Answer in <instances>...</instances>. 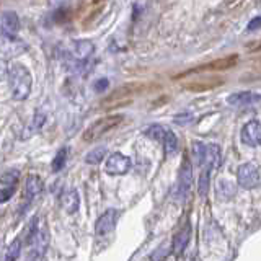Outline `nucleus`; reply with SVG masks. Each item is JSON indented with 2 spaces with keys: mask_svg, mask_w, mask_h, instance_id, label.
Segmentation results:
<instances>
[{
  "mask_svg": "<svg viewBox=\"0 0 261 261\" xmlns=\"http://www.w3.org/2000/svg\"><path fill=\"white\" fill-rule=\"evenodd\" d=\"M8 84H10V92L13 100L21 101L27 100L31 92V85H33V79L30 70L21 64H13L10 69H8Z\"/></svg>",
  "mask_w": 261,
  "mask_h": 261,
  "instance_id": "1",
  "label": "nucleus"
},
{
  "mask_svg": "<svg viewBox=\"0 0 261 261\" xmlns=\"http://www.w3.org/2000/svg\"><path fill=\"white\" fill-rule=\"evenodd\" d=\"M121 121H122L121 114H113V116H106V118L95 121L93 124L84 133V141H87V142L95 141V139L101 137L103 134L110 133V130H113L116 126H119Z\"/></svg>",
  "mask_w": 261,
  "mask_h": 261,
  "instance_id": "2",
  "label": "nucleus"
},
{
  "mask_svg": "<svg viewBox=\"0 0 261 261\" xmlns=\"http://www.w3.org/2000/svg\"><path fill=\"white\" fill-rule=\"evenodd\" d=\"M237 181L243 190H253L259 185V171L255 163H243L237 170Z\"/></svg>",
  "mask_w": 261,
  "mask_h": 261,
  "instance_id": "3",
  "label": "nucleus"
},
{
  "mask_svg": "<svg viewBox=\"0 0 261 261\" xmlns=\"http://www.w3.org/2000/svg\"><path fill=\"white\" fill-rule=\"evenodd\" d=\"M145 87L141 85V84H127V85H122L119 88H116L114 92L106 98V100L103 101L105 105H108V106H114V105H119V103H124L127 100H130L134 95L137 93H141L142 90Z\"/></svg>",
  "mask_w": 261,
  "mask_h": 261,
  "instance_id": "4",
  "label": "nucleus"
},
{
  "mask_svg": "<svg viewBox=\"0 0 261 261\" xmlns=\"http://www.w3.org/2000/svg\"><path fill=\"white\" fill-rule=\"evenodd\" d=\"M24 51H27V44L21 39L0 31V54H4L5 57H15Z\"/></svg>",
  "mask_w": 261,
  "mask_h": 261,
  "instance_id": "5",
  "label": "nucleus"
},
{
  "mask_svg": "<svg viewBox=\"0 0 261 261\" xmlns=\"http://www.w3.org/2000/svg\"><path fill=\"white\" fill-rule=\"evenodd\" d=\"M193 185V168H191V162L186 157L181 162V167H179V175H178V185H176V194L179 199H183L185 196L190 193V188Z\"/></svg>",
  "mask_w": 261,
  "mask_h": 261,
  "instance_id": "6",
  "label": "nucleus"
},
{
  "mask_svg": "<svg viewBox=\"0 0 261 261\" xmlns=\"http://www.w3.org/2000/svg\"><path fill=\"white\" fill-rule=\"evenodd\" d=\"M118 219H119V212L116 209H108L106 212H103V214L98 217L96 224H95V233L98 237L108 235L110 232L114 230Z\"/></svg>",
  "mask_w": 261,
  "mask_h": 261,
  "instance_id": "7",
  "label": "nucleus"
},
{
  "mask_svg": "<svg viewBox=\"0 0 261 261\" xmlns=\"http://www.w3.org/2000/svg\"><path fill=\"white\" fill-rule=\"evenodd\" d=\"M239 64V56L232 54V56H227V57H220V59L216 61H211L207 64H202L199 67L193 69L191 72H217V70H228V69H233L235 65Z\"/></svg>",
  "mask_w": 261,
  "mask_h": 261,
  "instance_id": "8",
  "label": "nucleus"
},
{
  "mask_svg": "<svg viewBox=\"0 0 261 261\" xmlns=\"http://www.w3.org/2000/svg\"><path fill=\"white\" fill-rule=\"evenodd\" d=\"M129 168H130V160L119 152L111 153L105 165V170L108 175H126Z\"/></svg>",
  "mask_w": 261,
  "mask_h": 261,
  "instance_id": "9",
  "label": "nucleus"
},
{
  "mask_svg": "<svg viewBox=\"0 0 261 261\" xmlns=\"http://www.w3.org/2000/svg\"><path fill=\"white\" fill-rule=\"evenodd\" d=\"M240 139H242V142L248 147L259 145L261 144V122L256 119L247 122V124L242 127Z\"/></svg>",
  "mask_w": 261,
  "mask_h": 261,
  "instance_id": "10",
  "label": "nucleus"
},
{
  "mask_svg": "<svg viewBox=\"0 0 261 261\" xmlns=\"http://www.w3.org/2000/svg\"><path fill=\"white\" fill-rule=\"evenodd\" d=\"M227 103L237 106V108H247V106H256L261 105V95L255 92H240L233 93L227 98Z\"/></svg>",
  "mask_w": 261,
  "mask_h": 261,
  "instance_id": "11",
  "label": "nucleus"
},
{
  "mask_svg": "<svg viewBox=\"0 0 261 261\" xmlns=\"http://www.w3.org/2000/svg\"><path fill=\"white\" fill-rule=\"evenodd\" d=\"M20 30V18L15 12H4L0 13V31L5 35L15 36Z\"/></svg>",
  "mask_w": 261,
  "mask_h": 261,
  "instance_id": "12",
  "label": "nucleus"
},
{
  "mask_svg": "<svg viewBox=\"0 0 261 261\" xmlns=\"http://www.w3.org/2000/svg\"><path fill=\"white\" fill-rule=\"evenodd\" d=\"M222 84H224V80L219 77L217 79H202V80H194L191 84H186L183 88L188 90V92L199 93V92H207V90H212Z\"/></svg>",
  "mask_w": 261,
  "mask_h": 261,
  "instance_id": "13",
  "label": "nucleus"
},
{
  "mask_svg": "<svg viewBox=\"0 0 261 261\" xmlns=\"http://www.w3.org/2000/svg\"><path fill=\"white\" fill-rule=\"evenodd\" d=\"M61 204H62V209L67 212V214H73L77 212L79 206H80V199H79V193L75 190H69L65 191L61 196Z\"/></svg>",
  "mask_w": 261,
  "mask_h": 261,
  "instance_id": "14",
  "label": "nucleus"
},
{
  "mask_svg": "<svg viewBox=\"0 0 261 261\" xmlns=\"http://www.w3.org/2000/svg\"><path fill=\"white\" fill-rule=\"evenodd\" d=\"M190 233H191V230H190V225L188 224L181 228V230L176 232V235L173 237V253L175 255H179V253L186 248L188 242H190Z\"/></svg>",
  "mask_w": 261,
  "mask_h": 261,
  "instance_id": "15",
  "label": "nucleus"
},
{
  "mask_svg": "<svg viewBox=\"0 0 261 261\" xmlns=\"http://www.w3.org/2000/svg\"><path fill=\"white\" fill-rule=\"evenodd\" d=\"M105 4H106V0H92V2H90V7L85 10V18H84L85 27L95 21V16L103 12Z\"/></svg>",
  "mask_w": 261,
  "mask_h": 261,
  "instance_id": "16",
  "label": "nucleus"
},
{
  "mask_svg": "<svg viewBox=\"0 0 261 261\" xmlns=\"http://www.w3.org/2000/svg\"><path fill=\"white\" fill-rule=\"evenodd\" d=\"M43 191V181L35 176V175H31L28 179H27V186H24V196H28V199H33V198H36V196Z\"/></svg>",
  "mask_w": 261,
  "mask_h": 261,
  "instance_id": "17",
  "label": "nucleus"
},
{
  "mask_svg": "<svg viewBox=\"0 0 261 261\" xmlns=\"http://www.w3.org/2000/svg\"><path fill=\"white\" fill-rule=\"evenodd\" d=\"M95 46L90 43V41H79V43H75V46H73V56L77 57L79 61H85L87 57L93 53Z\"/></svg>",
  "mask_w": 261,
  "mask_h": 261,
  "instance_id": "18",
  "label": "nucleus"
},
{
  "mask_svg": "<svg viewBox=\"0 0 261 261\" xmlns=\"http://www.w3.org/2000/svg\"><path fill=\"white\" fill-rule=\"evenodd\" d=\"M67 157H69V149L67 147H62V149L56 153V157L53 160V165H51L53 171H61L65 165V162H67Z\"/></svg>",
  "mask_w": 261,
  "mask_h": 261,
  "instance_id": "19",
  "label": "nucleus"
},
{
  "mask_svg": "<svg viewBox=\"0 0 261 261\" xmlns=\"http://www.w3.org/2000/svg\"><path fill=\"white\" fill-rule=\"evenodd\" d=\"M105 157H106V149H105V147H95L92 152L87 153L85 162L90 163V165H96V163H100L101 160H105Z\"/></svg>",
  "mask_w": 261,
  "mask_h": 261,
  "instance_id": "20",
  "label": "nucleus"
},
{
  "mask_svg": "<svg viewBox=\"0 0 261 261\" xmlns=\"http://www.w3.org/2000/svg\"><path fill=\"white\" fill-rule=\"evenodd\" d=\"M167 133H168L167 127H163L160 124H153V126H150L149 129L145 130V136L153 139V141H162L163 142V139H165Z\"/></svg>",
  "mask_w": 261,
  "mask_h": 261,
  "instance_id": "21",
  "label": "nucleus"
},
{
  "mask_svg": "<svg viewBox=\"0 0 261 261\" xmlns=\"http://www.w3.org/2000/svg\"><path fill=\"white\" fill-rule=\"evenodd\" d=\"M206 147L202 142H193L191 145V153H193V159L198 162V165H202L204 163V159H206Z\"/></svg>",
  "mask_w": 261,
  "mask_h": 261,
  "instance_id": "22",
  "label": "nucleus"
},
{
  "mask_svg": "<svg viewBox=\"0 0 261 261\" xmlns=\"http://www.w3.org/2000/svg\"><path fill=\"white\" fill-rule=\"evenodd\" d=\"M20 251H21V240L16 239L10 243V247L7 248L5 253V261H16L20 256Z\"/></svg>",
  "mask_w": 261,
  "mask_h": 261,
  "instance_id": "23",
  "label": "nucleus"
},
{
  "mask_svg": "<svg viewBox=\"0 0 261 261\" xmlns=\"http://www.w3.org/2000/svg\"><path fill=\"white\" fill-rule=\"evenodd\" d=\"M209 175H211V170L209 168H202L201 171V176H199V183H198V191L199 194L202 196H206L207 191H209V186H211V181H209Z\"/></svg>",
  "mask_w": 261,
  "mask_h": 261,
  "instance_id": "24",
  "label": "nucleus"
},
{
  "mask_svg": "<svg viewBox=\"0 0 261 261\" xmlns=\"http://www.w3.org/2000/svg\"><path fill=\"white\" fill-rule=\"evenodd\" d=\"M163 145H165V152L167 155H171L176 152V147H178V139L175 136V133H171V130H168L165 139H163Z\"/></svg>",
  "mask_w": 261,
  "mask_h": 261,
  "instance_id": "25",
  "label": "nucleus"
},
{
  "mask_svg": "<svg viewBox=\"0 0 261 261\" xmlns=\"http://www.w3.org/2000/svg\"><path fill=\"white\" fill-rule=\"evenodd\" d=\"M43 124H44V114L36 113V114H35V118H33L31 126L28 127V134H27V137L33 136V134L36 133V130H39V129H41V126H43Z\"/></svg>",
  "mask_w": 261,
  "mask_h": 261,
  "instance_id": "26",
  "label": "nucleus"
},
{
  "mask_svg": "<svg viewBox=\"0 0 261 261\" xmlns=\"http://www.w3.org/2000/svg\"><path fill=\"white\" fill-rule=\"evenodd\" d=\"M13 193H15V186H7V188H4V190H0V204L10 199L13 196Z\"/></svg>",
  "mask_w": 261,
  "mask_h": 261,
  "instance_id": "27",
  "label": "nucleus"
},
{
  "mask_svg": "<svg viewBox=\"0 0 261 261\" xmlns=\"http://www.w3.org/2000/svg\"><path fill=\"white\" fill-rule=\"evenodd\" d=\"M256 30H261V15L255 16V18L247 24V31H256Z\"/></svg>",
  "mask_w": 261,
  "mask_h": 261,
  "instance_id": "28",
  "label": "nucleus"
},
{
  "mask_svg": "<svg viewBox=\"0 0 261 261\" xmlns=\"http://www.w3.org/2000/svg\"><path fill=\"white\" fill-rule=\"evenodd\" d=\"M106 88H108V80H106V79H100L98 82H95V90H96V92H105Z\"/></svg>",
  "mask_w": 261,
  "mask_h": 261,
  "instance_id": "29",
  "label": "nucleus"
},
{
  "mask_svg": "<svg viewBox=\"0 0 261 261\" xmlns=\"http://www.w3.org/2000/svg\"><path fill=\"white\" fill-rule=\"evenodd\" d=\"M7 75H8L7 62H5V59H0V80H4Z\"/></svg>",
  "mask_w": 261,
  "mask_h": 261,
  "instance_id": "30",
  "label": "nucleus"
},
{
  "mask_svg": "<svg viewBox=\"0 0 261 261\" xmlns=\"http://www.w3.org/2000/svg\"><path fill=\"white\" fill-rule=\"evenodd\" d=\"M251 53H258V51H261V39H258L256 43H251V44H248L247 46Z\"/></svg>",
  "mask_w": 261,
  "mask_h": 261,
  "instance_id": "31",
  "label": "nucleus"
}]
</instances>
